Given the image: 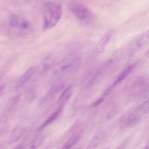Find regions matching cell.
Wrapping results in <instances>:
<instances>
[{"label":"cell","mask_w":149,"mask_h":149,"mask_svg":"<svg viewBox=\"0 0 149 149\" xmlns=\"http://www.w3.org/2000/svg\"><path fill=\"white\" fill-rule=\"evenodd\" d=\"M63 107H64V104L62 103V104H61L60 108H59L56 111L54 112V113L49 117V118L42 125L41 127V129H43L44 127H46L47 125H49V124L51 123L54 122V121H55V120L57 118V117L59 116L61 112L62 111Z\"/></svg>","instance_id":"9"},{"label":"cell","mask_w":149,"mask_h":149,"mask_svg":"<svg viewBox=\"0 0 149 149\" xmlns=\"http://www.w3.org/2000/svg\"><path fill=\"white\" fill-rule=\"evenodd\" d=\"M136 65V64L134 63V64H131V65H130L129 67H127V68L122 72V74L119 76L117 80L114 83L113 85H112V87H115L116 85L118 84L121 81L125 79L128 76H129V75L132 73V72L133 71L134 68H135Z\"/></svg>","instance_id":"6"},{"label":"cell","mask_w":149,"mask_h":149,"mask_svg":"<svg viewBox=\"0 0 149 149\" xmlns=\"http://www.w3.org/2000/svg\"><path fill=\"white\" fill-rule=\"evenodd\" d=\"M101 139H102V135L101 134L95 135L90 141L87 148L88 149L95 148L100 143Z\"/></svg>","instance_id":"12"},{"label":"cell","mask_w":149,"mask_h":149,"mask_svg":"<svg viewBox=\"0 0 149 149\" xmlns=\"http://www.w3.org/2000/svg\"><path fill=\"white\" fill-rule=\"evenodd\" d=\"M71 87H68L66 88L62 93L61 95L59 98V101H62L63 103L64 104L65 102H67L71 95Z\"/></svg>","instance_id":"13"},{"label":"cell","mask_w":149,"mask_h":149,"mask_svg":"<svg viewBox=\"0 0 149 149\" xmlns=\"http://www.w3.org/2000/svg\"><path fill=\"white\" fill-rule=\"evenodd\" d=\"M103 100L104 98H103V97H102V98H100V99H98V100H97V101H96V102L94 103V105H93V106H94V107H96V106H97V105H98L99 104H101V103H102V102L103 101Z\"/></svg>","instance_id":"19"},{"label":"cell","mask_w":149,"mask_h":149,"mask_svg":"<svg viewBox=\"0 0 149 149\" xmlns=\"http://www.w3.org/2000/svg\"><path fill=\"white\" fill-rule=\"evenodd\" d=\"M3 88H4V86H3V85H1V86H0V92L2 91V90H3Z\"/></svg>","instance_id":"20"},{"label":"cell","mask_w":149,"mask_h":149,"mask_svg":"<svg viewBox=\"0 0 149 149\" xmlns=\"http://www.w3.org/2000/svg\"><path fill=\"white\" fill-rule=\"evenodd\" d=\"M103 77V74L101 71L97 72L95 75L92 77V78L90 79L89 81L88 82L87 86L89 88L93 87L97 83L99 82Z\"/></svg>","instance_id":"10"},{"label":"cell","mask_w":149,"mask_h":149,"mask_svg":"<svg viewBox=\"0 0 149 149\" xmlns=\"http://www.w3.org/2000/svg\"><path fill=\"white\" fill-rule=\"evenodd\" d=\"M76 59V57L74 55L69 56L65 58L58 64V67L56 69V72L60 73L65 71L75 62Z\"/></svg>","instance_id":"4"},{"label":"cell","mask_w":149,"mask_h":149,"mask_svg":"<svg viewBox=\"0 0 149 149\" xmlns=\"http://www.w3.org/2000/svg\"><path fill=\"white\" fill-rule=\"evenodd\" d=\"M149 110V100L147 99L144 102L138 107L137 109L139 114H145L148 112Z\"/></svg>","instance_id":"16"},{"label":"cell","mask_w":149,"mask_h":149,"mask_svg":"<svg viewBox=\"0 0 149 149\" xmlns=\"http://www.w3.org/2000/svg\"><path fill=\"white\" fill-rule=\"evenodd\" d=\"M20 18L16 15H13L9 19V25L11 28L15 29L19 23Z\"/></svg>","instance_id":"15"},{"label":"cell","mask_w":149,"mask_h":149,"mask_svg":"<svg viewBox=\"0 0 149 149\" xmlns=\"http://www.w3.org/2000/svg\"><path fill=\"white\" fill-rule=\"evenodd\" d=\"M31 24L29 22L24 19H20L19 23L15 29L18 30L20 33H23L29 31L30 28Z\"/></svg>","instance_id":"8"},{"label":"cell","mask_w":149,"mask_h":149,"mask_svg":"<svg viewBox=\"0 0 149 149\" xmlns=\"http://www.w3.org/2000/svg\"><path fill=\"white\" fill-rule=\"evenodd\" d=\"M35 72V68L33 67L29 69L18 80L16 84L17 88H20L26 84Z\"/></svg>","instance_id":"5"},{"label":"cell","mask_w":149,"mask_h":149,"mask_svg":"<svg viewBox=\"0 0 149 149\" xmlns=\"http://www.w3.org/2000/svg\"><path fill=\"white\" fill-rule=\"evenodd\" d=\"M114 33L113 29H111L106 33L102 37L97 46V50L99 53L103 52L108 42L109 41Z\"/></svg>","instance_id":"3"},{"label":"cell","mask_w":149,"mask_h":149,"mask_svg":"<svg viewBox=\"0 0 149 149\" xmlns=\"http://www.w3.org/2000/svg\"><path fill=\"white\" fill-rule=\"evenodd\" d=\"M141 120V116L139 114H133L131 115L127 119V125L128 126H132L136 125L138 123L139 121Z\"/></svg>","instance_id":"11"},{"label":"cell","mask_w":149,"mask_h":149,"mask_svg":"<svg viewBox=\"0 0 149 149\" xmlns=\"http://www.w3.org/2000/svg\"><path fill=\"white\" fill-rule=\"evenodd\" d=\"M71 13L78 19L85 22H90L93 19V14L84 4L78 1H72L69 6Z\"/></svg>","instance_id":"2"},{"label":"cell","mask_w":149,"mask_h":149,"mask_svg":"<svg viewBox=\"0 0 149 149\" xmlns=\"http://www.w3.org/2000/svg\"><path fill=\"white\" fill-rule=\"evenodd\" d=\"M149 41V33L148 32L145 33L138 40L139 46H142L145 45Z\"/></svg>","instance_id":"18"},{"label":"cell","mask_w":149,"mask_h":149,"mask_svg":"<svg viewBox=\"0 0 149 149\" xmlns=\"http://www.w3.org/2000/svg\"><path fill=\"white\" fill-rule=\"evenodd\" d=\"M23 132L24 130L21 127H18L15 128L10 135L9 142L10 143H15L21 137Z\"/></svg>","instance_id":"7"},{"label":"cell","mask_w":149,"mask_h":149,"mask_svg":"<svg viewBox=\"0 0 149 149\" xmlns=\"http://www.w3.org/2000/svg\"><path fill=\"white\" fill-rule=\"evenodd\" d=\"M79 137L77 135H74L67 141L63 147V149H70L79 140Z\"/></svg>","instance_id":"14"},{"label":"cell","mask_w":149,"mask_h":149,"mask_svg":"<svg viewBox=\"0 0 149 149\" xmlns=\"http://www.w3.org/2000/svg\"><path fill=\"white\" fill-rule=\"evenodd\" d=\"M62 15V7L56 2H48L44 4L42 9V28L48 30L57 24Z\"/></svg>","instance_id":"1"},{"label":"cell","mask_w":149,"mask_h":149,"mask_svg":"<svg viewBox=\"0 0 149 149\" xmlns=\"http://www.w3.org/2000/svg\"><path fill=\"white\" fill-rule=\"evenodd\" d=\"M61 89V85H56L53 86L50 89L49 95L51 97H55Z\"/></svg>","instance_id":"17"}]
</instances>
